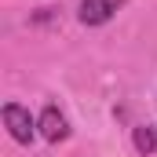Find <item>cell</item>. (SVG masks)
Masks as SVG:
<instances>
[{"mask_svg": "<svg viewBox=\"0 0 157 157\" xmlns=\"http://www.w3.org/2000/svg\"><path fill=\"white\" fill-rule=\"evenodd\" d=\"M4 124H7V132H11L15 143H33V135H37V121L29 117V110L18 106V102L4 106Z\"/></svg>", "mask_w": 157, "mask_h": 157, "instance_id": "1", "label": "cell"}, {"mask_svg": "<svg viewBox=\"0 0 157 157\" xmlns=\"http://www.w3.org/2000/svg\"><path fill=\"white\" fill-rule=\"evenodd\" d=\"M135 150L139 154H157V132L150 128V124H143V128H135Z\"/></svg>", "mask_w": 157, "mask_h": 157, "instance_id": "4", "label": "cell"}, {"mask_svg": "<svg viewBox=\"0 0 157 157\" xmlns=\"http://www.w3.org/2000/svg\"><path fill=\"white\" fill-rule=\"evenodd\" d=\"M37 132L48 143H62V139L70 135V124H66V117H62L59 106H44V113H40V121H37Z\"/></svg>", "mask_w": 157, "mask_h": 157, "instance_id": "3", "label": "cell"}, {"mask_svg": "<svg viewBox=\"0 0 157 157\" xmlns=\"http://www.w3.org/2000/svg\"><path fill=\"white\" fill-rule=\"evenodd\" d=\"M121 7H124V0H80L77 18L84 26H102V22H110L117 15Z\"/></svg>", "mask_w": 157, "mask_h": 157, "instance_id": "2", "label": "cell"}]
</instances>
